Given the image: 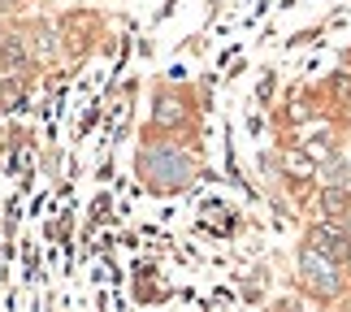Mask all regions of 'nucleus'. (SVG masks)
<instances>
[{
    "mask_svg": "<svg viewBox=\"0 0 351 312\" xmlns=\"http://www.w3.org/2000/svg\"><path fill=\"white\" fill-rule=\"evenodd\" d=\"M313 243H317V252H326V256H343L347 252L343 248V235H334V230H317Z\"/></svg>",
    "mask_w": 351,
    "mask_h": 312,
    "instance_id": "f257e3e1",
    "label": "nucleus"
},
{
    "mask_svg": "<svg viewBox=\"0 0 351 312\" xmlns=\"http://www.w3.org/2000/svg\"><path fill=\"white\" fill-rule=\"evenodd\" d=\"M304 269H308V274H313V287H321V291H330V287H334V282H330V265H321L313 252L304 256Z\"/></svg>",
    "mask_w": 351,
    "mask_h": 312,
    "instance_id": "f03ea898",
    "label": "nucleus"
}]
</instances>
